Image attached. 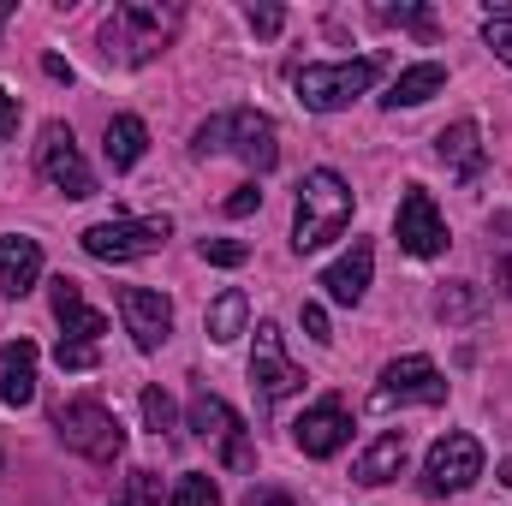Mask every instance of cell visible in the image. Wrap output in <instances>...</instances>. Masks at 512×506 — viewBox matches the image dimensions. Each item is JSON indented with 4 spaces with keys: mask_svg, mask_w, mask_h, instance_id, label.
<instances>
[{
    "mask_svg": "<svg viewBox=\"0 0 512 506\" xmlns=\"http://www.w3.org/2000/svg\"><path fill=\"white\" fill-rule=\"evenodd\" d=\"M352 185L334 173V167H310L304 185H298V215H292V245L310 256L322 245H334L346 227H352Z\"/></svg>",
    "mask_w": 512,
    "mask_h": 506,
    "instance_id": "obj_1",
    "label": "cell"
},
{
    "mask_svg": "<svg viewBox=\"0 0 512 506\" xmlns=\"http://www.w3.org/2000/svg\"><path fill=\"white\" fill-rule=\"evenodd\" d=\"M179 24V12L173 6H149V0H131L120 6L108 24H102V48H108V60L120 54L131 66H143V60H155V48L167 42V30Z\"/></svg>",
    "mask_w": 512,
    "mask_h": 506,
    "instance_id": "obj_2",
    "label": "cell"
},
{
    "mask_svg": "<svg viewBox=\"0 0 512 506\" xmlns=\"http://www.w3.org/2000/svg\"><path fill=\"white\" fill-rule=\"evenodd\" d=\"M54 429H60V441H66L72 453H84V459H96V465L120 459V447H126V429H120V417H114L102 399H72V405H60V411H54Z\"/></svg>",
    "mask_w": 512,
    "mask_h": 506,
    "instance_id": "obj_3",
    "label": "cell"
},
{
    "mask_svg": "<svg viewBox=\"0 0 512 506\" xmlns=\"http://www.w3.org/2000/svg\"><path fill=\"white\" fill-rule=\"evenodd\" d=\"M376 72H382L376 60H340V66H304L292 84H298V102L310 114H340L376 84Z\"/></svg>",
    "mask_w": 512,
    "mask_h": 506,
    "instance_id": "obj_4",
    "label": "cell"
},
{
    "mask_svg": "<svg viewBox=\"0 0 512 506\" xmlns=\"http://www.w3.org/2000/svg\"><path fill=\"white\" fill-rule=\"evenodd\" d=\"M173 239V221L167 215H149V221H96L84 227V251L96 262H137V256L161 251Z\"/></svg>",
    "mask_w": 512,
    "mask_h": 506,
    "instance_id": "obj_5",
    "label": "cell"
},
{
    "mask_svg": "<svg viewBox=\"0 0 512 506\" xmlns=\"http://www.w3.org/2000/svg\"><path fill=\"white\" fill-rule=\"evenodd\" d=\"M393 405H447V381L423 352L393 358L382 370V387L370 393V411H393Z\"/></svg>",
    "mask_w": 512,
    "mask_h": 506,
    "instance_id": "obj_6",
    "label": "cell"
},
{
    "mask_svg": "<svg viewBox=\"0 0 512 506\" xmlns=\"http://www.w3.org/2000/svg\"><path fill=\"white\" fill-rule=\"evenodd\" d=\"M483 477V447H477V435H441L435 447H429V465H423V489L429 495H465L471 483Z\"/></svg>",
    "mask_w": 512,
    "mask_h": 506,
    "instance_id": "obj_7",
    "label": "cell"
},
{
    "mask_svg": "<svg viewBox=\"0 0 512 506\" xmlns=\"http://www.w3.org/2000/svg\"><path fill=\"white\" fill-rule=\"evenodd\" d=\"M36 161H42V179L66 197H96V173L84 167L78 143H72V126H42V143H36Z\"/></svg>",
    "mask_w": 512,
    "mask_h": 506,
    "instance_id": "obj_8",
    "label": "cell"
},
{
    "mask_svg": "<svg viewBox=\"0 0 512 506\" xmlns=\"http://www.w3.org/2000/svg\"><path fill=\"white\" fill-rule=\"evenodd\" d=\"M251 381L262 387V399L274 405V399H286V393H298L304 387V370L292 364V352H286V334L274 328V322H256V352H251Z\"/></svg>",
    "mask_w": 512,
    "mask_h": 506,
    "instance_id": "obj_9",
    "label": "cell"
},
{
    "mask_svg": "<svg viewBox=\"0 0 512 506\" xmlns=\"http://www.w3.org/2000/svg\"><path fill=\"white\" fill-rule=\"evenodd\" d=\"M393 233H399V245L411 256H441L447 251V221H441V209H435V197H429L423 185H411V191L399 197Z\"/></svg>",
    "mask_w": 512,
    "mask_h": 506,
    "instance_id": "obj_10",
    "label": "cell"
},
{
    "mask_svg": "<svg viewBox=\"0 0 512 506\" xmlns=\"http://www.w3.org/2000/svg\"><path fill=\"white\" fill-rule=\"evenodd\" d=\"M120 316H126V334L137 340V352H155L173 334V304L155 286H120Z\"/></svg>",
    "mask_w": 512,
    "mask_h": 506,
    "instance_id": "obj_11",
    "label": "cell"
},
{
    "mask_svg": "<svg viewBox=\"0 0 512 506\" xmlns=\"http://www.w3.org/2000/svg\"><path fill=\"white\" fill-rule=\"evenodd\" d=\"M227 149L256 167V173H268L274 161H280V143H274V120L268 114H256V108H233L227 114Z\"/></svg>",
    "mask_w": 512,
    "mask_h": 506,
    "instance_id": "obj_12",
    "label": "cell"
},
{
    "mask_svg": "<svg viewBox=\"0 0 512 506\" xmlns=\"http://www.w3.org/2000/svg\"><path fill=\"white\" fill-rule=\"evenodd\" d=\"M292 435H298V447H304L310 459H328V453H340V447H346L352 417H346V405H340V399H322V405H310V411L292 423Z\"/></svg>",
    "mask_w": 512,
    "mask_h": 506,
    "instance_id": "obj_13",
    "label": "cell"
},
{
    "mask_svg": "<svg viewBox=\"0 0 512 506\" xmlns=\"http://www.w3.org/2000/svg\"><path fill=\"white\" fill-rule=\"evenodd\" d=\"M54 316H60V328H66L60 340H78V346H96V340L108 334V316L84 304V286H78L72 274H60V280H54Z\"/></svg>",
    "mask_w": 512,
    "mask_h": 506,
    "instance_id": "obj_14",
    "label": "cell"
},
{
    "mask_svg": "<svg viewBox=\"0 0 512 506\" xmlns=\"http://www.w3.org/2000/svg\"><path fill=\"white\" fill-rule=\"evenodd\" d=\"M370 274H376V251L358 239L340 262H328V268H322V292H328L334 304H358V298L370 292Z\"/></svg>",
    "mask_w": 512,
    "mask_h": 506,
    "instance_id": "obj_15",
    "label": "cell"
},
{
    "mask_svg": "<svg viewBox=\"0 0 512 506\" xmlns=\"http://www.w3.org/2000/svg\"><path fill=\"white\" fill-rule=\"evenodd\" d=\"M36 280H42V245L24 239V233H6L0 239V292L6 298H24Z\"/></svg>",
    "mask_w": 512,
    "mask_h": 506,
    "instance_id": "obj_16",
    "label": "cell"
},
{
    "mask_svg": "<svg viewBox=\"0 0 512 506\" xmlns=\"http://www.w3.org/2000/svg\"><path fill=\"white\" fill-rule=\"evenodd\" d=\"M0 399L6 405H30L36 399V346L30 340H6L0 346Z\"/></svg>",
    "mask_w": 512,
    "mask_h": 506,
    "instance_id": "obj_17",
    "label": "cell"
},
{
    "mask_svg": "<svg viewBox=\"0 0 512 506\" xmlns=\"http://www.w3.org/2000/svg\"><path fill=\"white\" fill-rule=\"evenodd\" d=\"M477 137H483L477 120H459V126H447L435 137V155H441L459 179H477V173H483V143H477Z\"/></svg>",
    "mask_w": 512,
    "mask_h": 506,
    "instance_id": "obj_18",
    "label": "cell"
},
{
    "mask_svg": "<svg viewBox=\"0 0 512 506\" xmlns=\"http://www.w3.org/2000/svg\"><path fill=\"white\" fill-rule=\"evenodd\" d=\"M405 453H411V447H405V429H399V435H382V441L352 465V477H358L364 489H382V483H393V477L405 471Z\"/></svg>",
    "mask_w": 512,
    "mask_h": 506,
    "instance_id": "obj_19",
    "label": "cell"
},
{
    "mask_svg": "<svg viewBox=\"0 0 512 506\" xmlns=\"http://www.w3.org/2000/svg\"><path fill=\"white\" fill-rule=\"evenodd\" d=\"M191 429L203 435V441H233V435H245V423H239V411L227 405V399H215V393H197L191 399Z\"/></svg>",
    "mask_w": 512,
    "mask_h": 506,
    "instance_id": "obj_20",
    "label": "cell"
},
{
    "mask_svg": "<svg viewBox=\"0 0 512 506\" xmlns=\"http://www.w3.org/2000/svg\"><path fill=\"white\" fill-rule=\"evenodd\" d=\"M441 84H447V66L423 60V66H405V72L393 78V90H387L382 102H387V108H417V102H429Z\"/></svg>",
    "mask_w": 512,
    "mask_h": 506,
    "instance_id": "obj_21",
    "label": "cell"
},
{
    "mask_svg": "<svg viewBox=\"0 0 512 506\" xmlns=\"http://www.w3.org/2000/svg\"><path fill=\"white\" fill-rule=\"evenodd\" d=\"M245 316H251V298H245L239 286H227V292L209 304V340H215V346H233V340L245 334Z\"/></svg>",
    "mask_w": 512,
    "mask_h": 506,
    "instance_id": "obj_22",
    "label": "cell"
},
{
    "mask_svg": "<svg viewBox=\"0 0 512 506\" xmlns=\"http://www.w3.org/2000/svg\"><path fill=\"white\" fill-rule=\"evenodd\" d=\"M102 149H108V161L126 173V167L143 161V149H149V126L131 120V114H120V120H108V143H102Z\"/></svg>",
    "mask_w": 512,
    "mask_h": 506,
    "instance_id": "obj_23",
    "label": "cell"
},
{
    "mask_svg": "<svg viewBox=\"0 0 512 506\" xmlns=\"http://www.w3.org/2000/svg\"><path fill=\"white\" fill-rule=\"evenodd\" d=\"M435 310H441V322H471V316H477V292L459 280V286H447V292L435 298Z\"/></svg>",
    "mask_w": 512,
    "mask_h": 506,
    "instance_id": "obj_24",
    "label": "cell"
},
{
    "mask_svg": "<svg viewBox=\"0 0 512 506\" xmlns=\"http://www.w3.org/2000/svg\"><path fill=\"white\" fill-rule=\"evenodd\" d=\"M173 506H221V489H215L203 471H191V477H179V489H173Z\"/></svg>",
    "mask_w": 512,
    "mask_h": 506,
    "instance_id": "obj_25",
    "label": "cell"
},
{
    "mask_svg": "<svg viewBox=\"0 0 512 506\" xmlns=\"http://www.w3.org/2000/svg\"><path fill=\"white\" fill-rule=\"evenodd\" d=\"M245 256H251V245H239V239H203V262H215V268H245Z\"/></svg>",
    "mask_w": 512,
    "mask_h": 506,
    "instance_id": "obj_26",
    "label": "cell"
},
{
    "mask_svg": "<svg viewBox=\"0 0 512 506\" xmlns=\"http://www.w3.org/2000/svg\"><path fill=\"white\" fill-rule=\"evenodd\" d=\"M143 423L161 435V429H173V399L161 393V387H143Z\"/></svg>",
    "mask_w": 512,
    "mask_h": 506,
    "instance_id": "obj_27",
    "label": "cell"
},
{
    "mask_svg": "<svg viewBox=\"0 0 512 506\" xmlns=\"http://www.w3.org/2000/svg\"><path fill=\"white\" fill-rule=\"evenodd\" d=\"M376 18H382V24H411V30H423V36L435 30V18H429L423 6H376Z\"/></svg>",
    "mask_w": 512,
    "mask_h": 506,
    "instance_id": "obj_28",
    "label": "cell"
},
{
    "mask_svg": "<svg viewBox=\"0 0 512 506\" xmlns=\"http://www.w3.org/2000/svg\"><path fill=\"white\" fill-rule=\"evenodd\" d=\"M54 364H60V370H96V346L60 340V346H54Z\"/></svg>",
    "mask_w": 512,
    "mask_h": 506,
    "instance_id": "obj_29",
    "label": "cell"
},
{
    "mask_svg": "<svg viewBox=\"0 0 512 506\" xmlns=\"http://www.w3.org/2000/svg\"><path fill=\"white\" fill-rule=\"evenodd\" d=\"M483 42L495 48V60L512 66V18H489V24H483Z\"/></svg>",
    "mask_w": 512,
    "mask_h": 506,
    "instance_id": "obj_30",
    "label": "cell"
},
{
    "mask_svg": "<svg viewBox=\"0 0 512 506\" xmlns=\"http://www.w3.org/2000/svg\"><path fill=\"white\" fill-rule=\"evenodd\" d=\"M131 506H161V477L155 471H131Z\"/></svg>",
    "mask_w": 512,
    "mask_h": 506,
    "instance_id": "obj_31",
    "label": "cell"
},
{
    "mask_svg": "<svg viewBox=\"0 0 512 506\" xmlns=\"http://www.w3.org/2000/svg\"><path fill=\"white\" fill-rule=\"evenodd\" d=\"M215 149H227V114H215L209 126H197V155H215Z\"/></svg>",
    "mask_w": 512,
    "mask_h": 506,
    "instance_id": "obj_32",
    "label": "cell"
},
{
    "mask_svg": "<svg viewBox=\"0 0 512 506\" xmlns=\"http://www.w3.org/2000/svg\"><path fill=\"white\" fill-rule=\"evenodd\" d=\"M280 24H286V12H280V6H251V30H256V36H274Z\"/></svg>",
    "mask_w": 512,
    "mask_h": 506,
    "instance_id": "obj_33",
    "label": "cell"
},
{
    "mask_svg": "<svg viewBox=\"0 0 512 506\" xmlns=\"http://www.w3.org/2000/svg\"><path fill=\"white\" fill-rule=\"evenodd\" d=\"M251 209H262V191H256V185H239V191L227 197V215L239 221V215H251Z\"/></svg>",
    "mask_w": 512,
    "mask_h": 506,
    "instance_id": "obj_34",
    "label": "cell"
},
{
    "mask_svg": "<svg viewBox=\"0 0 512 506\" xmlns=\"http://www.w3.org/2000/svg\"><path fill=\"white\" fill-rule=\"evenodd\" d=\"M304 334H310V340H322V346L334 340V334H328V310H322V304H304Z\"/></svg>",
    "mask_w": 512,
    "mask_h": 506,
    "instance_id": "obj_35",
    "label": "cell"
},
{
    "mask_svg": "<svg viewBox=\"0 0 512 506\" xmlns=\"http://www.w3.org/2000/svg\"><path fill=\"white\" fill-rule=\"evenodd\" d=\"M12 131H18V96L0 90V137H12Z\"/></svg>",
    "mask_w": 512,
    "mask_h": 506,
    "instance_id": "obj_36",
    "label": "cell"
},
{
    "mask_svg": "<svg viewBox=\"0 0 512 506\" xmlns=\"http://www.w3.org/2000/svg\"><path fill=\"white\" fill-rule=\"evenodd\" d=\"M245 506H292V501H286V495H274V489H251Z\"/></svg>",
    "mask_w": 512,
    "mask_h": 506,
    "instance_id": "obj_37",
    "label": "cell"
},
{
    "mask_svg": "<svg viewBox=\"0 0 512 506\" xmlns=\"http://www.w3.org/2000/svg\"><path fill=\"white\" fill-rule=\"evenodd\" d=\"M42 72H48V78H66V84H72V66H66L60 54H48V60H42Z\"/></svg>",
    "mask_w": 512,
    "mask_h": 506,
    "instance_id": "obj_38",
    "label": "cell"
},
{
    "mask_svg": "<svg viewBox=\"0 0 512 506\" xmlns=\"http://www.w3.org/2000/svg\"><path fill=\"white\" fill-rule=\"evenodd\" d=\"M489 233H501V239H512V209H501V215L489 221Z\"/></svg>",
    "mask_w": 512,
    "mask_h": 506,
    "instance_id": "obj_39",
    "label": "cell"
},
{
    "mask_svg": "<svg viewBox=\"0 0 512 506\" xmlns=\"http://www.w3.org/2000/svg\"><path fill=\"white\" fill-rule=\"evenodd\" d=\"M495 274H501V286L512 292V256H501V268H495Z\"/></svg>",
    "mask_w": 512,
    "mask_h": 506,
    "instance_id": "obj_40",
    "label": "cell"
},
{
    "mask_svg": "<svg viewBox=\"0 0 512 506\" xmlns=\"http://www.w3.org/2000/svg\"><path fill=\"white\" fill-rule=\"evenodd\" d=\"M501 483H507V489H512V459H507V465H501Z\"/></svg>",
    "mask_w": 512,
    "mask_h": 506,
    "instance_id": "obj_41",
    "label": "cell"
},
{
    "mask_svg": "<svg viewBox=\"0 0 512 506\" xmlns=\"http://www.w3.org/2000/svg\"><path fill=\"white\" fill-rule=\"evenodd\" d=\"M6 18H12V6H0V24H6Z\"/></svg>",
    "mask_w": 512,
    "mask_h": 506,
    "instance_id": "obj_42",
    "label": "cell"
}]
</instances>
